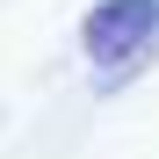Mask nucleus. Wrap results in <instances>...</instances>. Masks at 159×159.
Here are the masks:
<instances>
[{"label": "nucleus", "instance_id": "obj_1", "mask_svg": "<svg viewBox=\"0 0 159 159\" xmlns=\"http://www.w3.org/2000/svg\"><path fill=\"white\" fill-rule=\"evenodd\" d=\"M159 43V0H94L87 15H80V51H87L94 72H138Z\"/></svg>", "mask_w": 159, "mask_h": 159}]
</instances>
